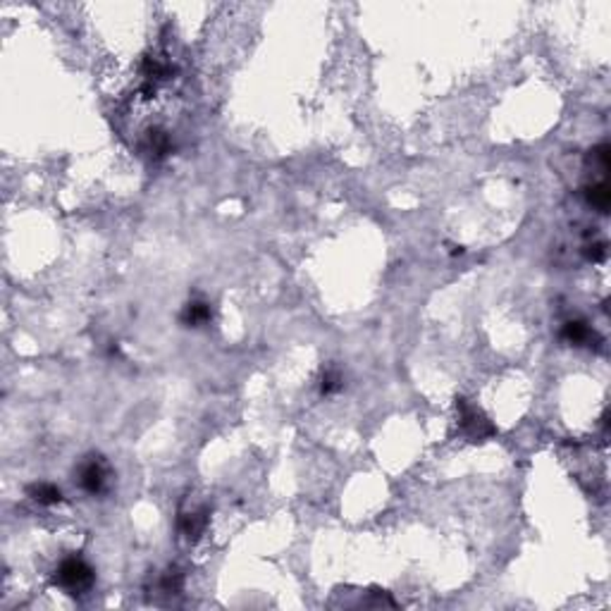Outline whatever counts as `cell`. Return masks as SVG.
I'll use <instances>...</instances> for the list:
<instances>
[{"label":"cell","instance_id":"1","mask_svg":"<svg viewBox=\"0 0 611 611\" xmlns=\"http://www.w3.org/2000/svg\"><path fill=\"white\" fill-rule=\"evenodd\" d=\"M56 583L70 595H81L93 585V568L81 556H67L58 563Z\"/></svg>","mask_w":611,"mask_h":611},{"label":"cell","instance_id":"2","mask_svg":"<svg viewBox=\"0 0 611 611\" xmlns=\"http://www.w3.org/2000/svg\"><path fill=\"white\" fill-rule=\"evenodd\" d=\"M456 411H459V427L473 442H483L490 434H494L492 423L480 409H475L466 402V399H456Z\"/></svg>","mask_w":611,"mask_h":611},{"label":"cell","instance_id":"3","mask_svg":"<svg viewBox=\"0 0 611 611\" xmlns=\"http://www.w3.org/2000/svg\"><path fill=\"white\" fill-rule=\"evenodd\" d=\"M108 483V466L100 456H89L79 466V485L84 492L100 494Z\"/></svg>","mask_w":611,"mask_h":611},{"label":"cell","instance_id":"4","mask_svg":"<svg viewBox=\"0 0 611 611\" xmlns=\"http://www.w3.org/2000/svg\"><path fill=\"white\" fill-rule=\"evenodd\" d=\"M561 337L566 339L568 344H573V346H588L590 342H600V337H597L595 332L588 328V323H583V320L563 323Z\"/></svg>","mask_w":611,"mask_h":611},{"label":"cell","instance_id":"5","mask_svg":"<svg viewBox=\"0 0 611 611\" xmlns=\"http://www.w3.org/2000/svg\"><path fill=\"white\" fill-rule=\"evenodd\" d=\"M26 494L36 501L41 506H53V504H60L63 501V492H60L58 485L53 483H33L26 487Z\"/></svg>","mask_w":611,"mask_h":611},{"label":"cell","instance_id":"6","mask_svg":"<svg viewBox=\"0 0 611 611\" xmlns=\"http://www.w3.org/2000/svg\"><path fill=\"white\" fill-rule=\"evenodd\" d=\"M210 315H213V310L206 301H189L184 306V313H182V323L187 328H201L210 320Z\"/></svg>","mask_w":611,"mask_h":611},{"label":"cell","instance_id":"7","mask_svg":"<svg viewBox=\"0 0 611 611\" xmlns=\"http://www.w3.org/2000/svg\"><path fill=\"white\" fill-rule=\"evenodd\" d=\"M585 201L592 206L597 213H607L611 206V192L607 187V182H597V184L585 187Z\"/></svg>","mask_w":611,"mask_h":611},{"label":"cell","instance_id":"8","mask_svg":"<svg viewBox=\"0 0 611 611\" xmlns=\"http://www.w3.org/2000/svg\"><path fill=\"white\" fill-rule=\"evenodd\" d=\"M146 151L153 155V158H162V155L169 153V137L162 129H151L146 134Z\"/></svg>","mask_w":611,"mask_h":611},{"label":"cell","instance_id":"9","mask_svg":"<svg viewBox=\"0 0 611 611\" xmlns=\"http://www.w3.org/2000/svg\"><path fill=\"white\" fill-rule=\"evenodd\" d=\"M206 528V516L194 511V513H182L179 518V531L187 535V538H199Z\"/></svg>","mask_w":611,"mask_h":611},{"label":"cell","instance_id":"10","mask_svg":"<svg viewBox=\"0 0 611 611\" xmlns=\"http://www.w3.org/2000/svg\"><path fill=\"white\" fill-rule=\"evenodd\" d=\"M141 72H144V77L148 81H158V79H167L172 67L167 63H162L160 58H146L144 65H141Z\"/></svg>","mask_w":611,"mask_h":611},{"label":"cell","instance_id":"11","mask_svg":"<svg viewBox=\"0 0 611 611\" xmlns=\"http://www.w3.org/2000/svg\"><path fill=\"white\" fill-rule=\"evenodd\" d=\"M342 390V375L332 368V370H325L323 375V382H320V392L323 395H335V392Z\"/></svg>","mask_w":611,"mask_h":611},{"label":"cell","instance_id":"12","mask_svg":"<svg viewBox=\"0 0 611 611\" xmlns=\"http://www.w3.org/2000/svg\"><path fill=\"white\" fill-rule=\"evenodd\" d=\"M583 254H585L588 261H592V263H604V261H607V254H609L607 241H592V244H588V246L583 249Z\"/></svg>","mask_w":611,"mask_h":611},{"label":"cell","instance_id":"13","mask_svg":"<svg viewBox=\"0 0 611 611\" xmlns=\"http://www.w3.org/2000/svg\"><path fill=\"white\" fill-rule=\"evenodd\" d=\"M590 162H597V165H600L604 172H607V169H609V146L607 144L595 146L592 151H590Z\"/></svg>","mask_w":611,"mask_h":611}]
</instances>
